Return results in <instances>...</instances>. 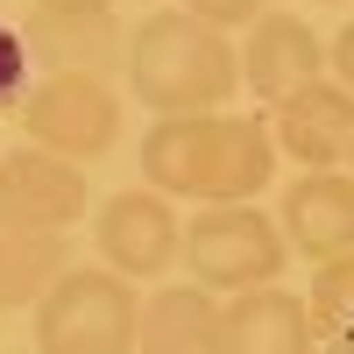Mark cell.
Here are the masks:
<instances>
[{
	"instance_id": "obj_8",
	"label": "cell",
	"mask_w": 354,
	"mask_h": 354,
	"mask_svg": "<svg viewBox=\"0 0 354 354\" xmlns=\"http://www.w3.org/2000/svg\"><path fill=\"white\" fill-rule=\"evenodd\" d=\"M312 78H326V43H319L298 15H270L262 8L248 21V43H241V85L277 106L283 93H298Z\"/></svg>"
},
{
	"instance_id": "obj_7",
	"label": "cell",
	"mask_w": 354,
	"mask_h": 354,
	"mask_svg": "<svg viewBox=\"0 0 354 354\" xmlns=\"http://www.w3.org/2000/svg\"><path fill=\"white\" fill-rule=\"evenodd\" d=\"M85 170L71 156H57L43 149V142H21V149L0 156V205L21 220H36V227H78L85 213Z\"/></svg>"
},
{
	"instance_id": "obj_12",
	"label": "cell",
	"mask_w": 354,
	"mask_h": 354,
	"mask_svg": "<svg viewBox=\"0 0 354 354\" xmlns=\"http://www.w3.org/2000/svg\"><path fill=\"white\" fill-rule=\"evenodd\" d=\"M227 354H319L312 305L283 283H255L227 298Z\"/></svg>"
},
{
	"instance_id": "obj_15",
	"label": "cell",
	"mask_w": 354,
	"mask_h": 354,
	"mask_svg": "<svg viewBox=\"0 0 354 354\" xmlns=\"http://www.w3.org/2000/svg\"><path fill=\"white\" fill-rule=\"evenodd\" d=\"M305 305H312L319 340H354V248L319 262V277H312V298H305Z\"/></svg>"
},
{
	"instance_id": "obj_17",
	"label": "cell",
	"mask_w": 354,
	"mask_h": 354,
	"mask_svg": "<svg viewBox=\"0 0 354 354\" xmlns=\"http://www.w3.org/2000/svg\"><path fill=\"white\" fill-rule=\"evenodd\" d=\"M262 8H270V0H185V15H198V21H213V28H248Z\"/></svg>"
},
{
	"instance_id": "obj_10",
	"label": "cell",
	"mask_w": 354,
	"mask_h": 354,
	"mask_svg": "<svg viewBox=\"0 0 354 354\" xmlns=\"http://www.w3.org/2000/svg\"><path fill=\"white\" fill-rule=\"evenodd\" d=\"M283 241L326 262V255H347L354 248V170H305L298 185L283 192Z\"/></svg>"
},
{
	"instance_id": "obj_6",
	"label": "cell",
	"mask_w": 354,
	"mask_h": 354,
	"mask_svg": "<svg viewBox=\"0 0 354 354\" xmlns=\"http://www.w3.org/2000/svg\"><path fill=\"white\" fill-rule=\"evenodd\" d=\"M270 135H277V156H290L298 170H347L354 93L340 78H312V85H298V93H283L270 106Z\"/></svg>"
},
{
	"instance_id": "obj_13",
	"label": "cell",
	"mask_w": 354,
	"mask_h": 354,
	"mask_svg": "<svg viewBox=\"0 0 354 354\" xmlns=\"http://www.w3.org/2000/svg\"><path fill=\"white\" fill-rule=\"evenodd\" d=\"M135 354H227V305L205 283H170L142 305Z\"/></svg>"
},
{
	"instance_id": "obj_16",
	"label": "cell",
	"mask_w": 354,
	"mask_h": 354,
	"mask_svg": "<svg viewBox=\"0 0 354 354\" xmlns=\"http://www.w3.org/2000/svg\"><path fill=\"white\" fill-rule=\"evenodd\" d=\"M28 43H21V28H8L0 21V113H15L21 100H28Z\"/></svg>"
},
{
	"instance_id": "obj_14",
	"label": "cell",
	"mask_w": 354,
	"mask_h": 354,
	"mask_svg": "<svg viewBox=\"0 0 354 354\" xmlns=\"http://www.w3.org/2000/svg\"><path fill=\"white\" fill-rule=\"evenodd\" d=\"M71 270V248H64V227H36L0 205V312H36V298Z\"/></svg>"
},
{
	"instance_id": "obj_3",
	"label": "cell",
	"mask_w": 354,
	"mask_h": 354,
	"mask_svg": "<svg viewBox=\"0 0 354 354\" xmlns=\"http://www.w3.org/2000/svg\"><path fill=\"white\" fill-rule=\"evenodd\" d=\"M283 262H290V241H283V227L270 213H255V198L205 205L198 220H185V270H192V283L220 290V298L277 283Z\"/></svg>"
},
{
	"instance_id": "obj_9",
	"label": "cell",
	"mask_w": 354,
	"mask_h": 354,
	"mask_svg": "<svg viewBox=\"0 0 354 354\" xmlns=\"http://www.w3.org/2000/svg\"><path fill=\"white\" fill-rule=\"evenodd\" d=\"M220 156V113H156L142 135V177L163 198H205Z\"/></svg>"
},
{
	"instance_id": "obj_11",
	"label": "cell",
	"mask_w": 354,
	"mask_h": 354,
	"mask_svg": "<svg viewBox=\"0 0 354 354\" xmlns=\"http://www.w3.org/2000/svg\"><path fill=\"white\" fill-rule=\"evenodd\" d=\"M21 43L28 57H43L50 71H121L128 64V28L106 15H64V8H36L21 21Z\"/></svg>"
},
{
	"instance_id": "obj_18",
	"label": "cell",
	"mask_w": 354,
	"mask_h": 354,
	"mask_svg": "<svg viewBox=\"0 0 354 354\" xmlns=\"http://www.w3.org/2000/svg\"><path fill=\"white\" fill-rule=\"evenodd\" d=\"M326 71H333V78L347 85V93H354V21H347V28H340V36L326 43Z\"/></svg>"
},
{
	"instance_id": "obj_5",
	"label": "cell",
	"mask_w": 354,
	"mask_h": 354,
	"mask_svg": "<svg viewBox=\"0 0 354 354\" xmlns=\"http://www.w3.org/2000/svg\"><path fill=\"white\" fill-rule=\"evenodd\" d=\"M93 241H100V262L113 277L149 283V277H163L170 262L185 255V227H177V205L149 185V192H113L100 205Z\"/></svg>"
},
{
	"instance_id": "obj_2",
	"label": "cell",
	"mask_w": 354,
	"mask_h": 354,
	"mask_svg": "<svg viewBox=\"0 0 354 354\" xmlns=\"http://www.w3.org/2000/svg\"><path fill=\"white\" fill-rule=\"evenodd\" d=\"M142 333V298L128 277L100 270H71L36 298V354H128Z\"/></svg>"
},
{
	"instance_id": "obj_21",
	"label": "cell",
	"mask_w": 354,
	"mask_h": 354,
	"mask_svg": "<svg viewBox=\"0 0 354 354\" xmlns=\"http://www.w3.org/2000/svg\"><path fill=\"white\" fill-rule=\"evenodd\" d=\"M347 170H354V156H347Z\"/></svg>"
},
{
	"instance_id": "obj_1",
	"label": "cell",
	"mask_w": 354,
	"mask_h": 354,
	"mask_svg": "<svg viewBox=\"0 0 354 354\" xmlns=\"http://www.w3.org/2000/svg\"><path fill=\"white\" fill-rule=\"evenodd\" d=\"M121 71L149 113H220L241 85V50H234L227 28L198 21L185 8H163L149 21H135Z\"/></svg>"
},
{
	"instance_id": "obj_19",
	"label": "cell",
	"mask_w": 354,
	"mask_h": 354,
	"mask_svg": "<svg viewBox=\"0 0 354 354\" xmlns=\"http://www.w3.org/2000/svg\"><path fill=\"white\" fill-rule=\"evenodd\" d=\"M36 8H64V15H106L113 0H36Z\"/></svg>"
},
{
	"instance_id": "obj_20",
	"label": "cell",
	"mask_w": 354,
	"mask_h": 354,
	"mask_svg": "<svg viewBox=\"0 0 354 354\" xmlns=\"http://www.w3.org/2000/svg\"><path fill=\"white\" fill-rule=\"evenodd\" d=\"M333 354H354V340H333Z\"/></svg>"
},
{
	"instance_id": "obj_4",
	"label": "cell",
	"mask_w": 354,
	"mask_h": 354,
	"mask_svg": "<svg viewBox=\"0 0 354 354\" xmlns=\"http://www.w3.org/2000/svg\"><path fill=\"white\" fill-rule=\"evenodd\" d=\"M21 135L71 163H93L121 142V93L100 71H50L21 100Z\"/></svg>"
}]
</instances>
